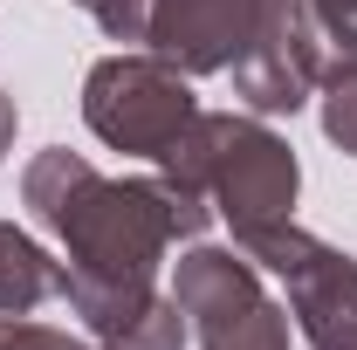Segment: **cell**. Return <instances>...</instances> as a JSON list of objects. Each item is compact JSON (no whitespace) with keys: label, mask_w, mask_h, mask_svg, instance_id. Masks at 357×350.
Returning a JSON list of instances; mask_svg holds the SVG:
<instances>
[{"label":"cell","mask_w":357,"mask_h":350,"mask_svg":"<svg viewBox=\"0 0 357 350\" xmlns=\"http://www.w3.org/2000/svg\"><path fill=\"white\" fill-rule=\"evenodd\" d=\"M0 350H83L76 337L48 330V323H21V316H0Z\"/></svg>","instance_id":"10"},{"label":"cell","mask_w":357,"mask_h":350,"mask_svg":"<svg viewBox=\"0 0 357 350\" xmlns=\"http://www.w3.org/2000/svg\"><path fill=\"white\" fill-rule=\"evenodd\" d=\"M7 144H14V96L0 89V158H7Z\"/></svg>","instance_id":"11"},{"label":"cell","mask_w":357,"mask_h":350,"mask_svg":"<svg viewBox=\"0 0 357 350\" xmlns=\"http://www.w3.org/2000/svg\"><path fill=\"white\" fill-rule=\"evenodd\" d=\"M248 261H261L268 275H282L289 309L303 323V337L316 350H357V261L323 248L316 234H303L296 220H275V227H248L234 234Z\"/></svg>","instance_id":"4"},{"label":"cell","mask_w":357,"mask_h":350,"mask_svg":"<svg viewBox=\"0 0 357 350\" xmlns=\"http://www.w3.org/2000/svg\"><path fill=\"white\" fill-rule=\"evenodd\" d=\"M83 117L103 144L137 151V158H165L185 137V124L199 117V103H192L178 62H165V55H110L83 83Z\"/></svg>","instance_id":"3"},{"label":"cell","mask_w":357,"mask_h":350,"mask_svg":"<svg viewBox=\"0 0 357 350\" xmlns=\"http://www.w3.org/2000/svg\"><path fill=\"white\" fill-rule=\"evenodd\" d=\"M21 199L35 206L48 234L69 248L62 289H151L172 241L206 234V199L192 185L165 178H103L76 151H42Z\"/></svg>","instance_id":"1"},{"label":"cell","mask_w":357,"mask_h":350,"mask_svg":"<svg viewBox=\"0 0 357 350\" xmlns=\"http://www.w3.org/2000/svg\"><path fill=\"white\" fill-rule=\"evenodd\" d=\"M178 185H192L199 199H213L227 213L234 234L248 227H275V220H296V151L282 137L255 124V117H220V110H199L185 137L158 158Z\"/></svg>","instance_id":"2"},{"label":"cell","mask_w":357,"mask_h":350,"mask_svg":"<svg viewBox=\"0 0 357 350\" xmlns=\"http://www.w3.org/2000/svg\"><path fill=\"white\" fill-rule=\"evenodd\" d=\"M282 7L289 0H151L144 42L185 76H213V69H234L261 35H275Z\"/></svg>","instance_id":"6"},{"label":"cell","mask_w":357,"mask_h":350,"mask_svg":"<svg viewBox=\"0 0 357 350\" xmlns=\"http://www.w3.org/2000/svg\"><path fill=\"white\" fill-rule=\"evenodd\" d=\"M303 7H316V14H337V21H357V0H303Z\"/></svg>","instance_id":"12"},{"label":"cell","mask_w":357,"mask_h":350,"mask_svg":"<svg viewBox=\"0 0 357 350\" xmlns=\"http://www.w3.org/2000/svg\"><path fill=\"white\" fill-rule=\"evenodd\" d=\"M323 131L357 158V69L337 76V83H323Z\"/></svg>","instance_id":"9"},{"label":"cell","mask_w":357,"mask_h":350,"mask_svg":"<svg viewBox=\"0 0 357 350\" xmlns=\"http://www.w3.org/2000/svg\"><path fill=\"white\" fill-rule=\"evenodd\" d=\"M89 21L110 35V42H144V21H151V0H76Z\"/></svg>","instance_id":"8"},{"label":"cell","mask_w":357,"mask_h":350,"mask_svg":"<svg viewBox=\"0 0 357 350\" xmlns=\"http://www.w3.org/2000/svg\"><path fill=\"white\" fill-rule=\"evenodd\" d=\"M172 303L192 316L199 350H289V316L261 296L248 254L185 248L172 275Z\"/></svg>","instance_id":"5"},{"label":"cell","mask_w":357,"mask_h":350,"mask_svg":"<svg viewBox=\"0 0 357 350\" xmlns=\"http://www.w3.org/2000/svg\"><path fill=\"white\" fill-rule=\"evenodd\" d=\"M48 296H62V268L48 261L28 234H14L0 220V316H28Z\"/></svg>","instance_id":"7"}]
</instances>
